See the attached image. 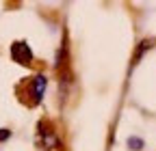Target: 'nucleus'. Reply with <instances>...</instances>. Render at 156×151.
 <instances>
[{
	"label": "nucleus",
	"instance_id": "obj_1",
	"mask_svg": "<svg viewBox=\"0 0 156 151\" xmlns=\"http://www.w3.org/2000/svg\"><path fill=\"white\" fill-rule=\"evenodd\" d=\"M46 86H48V80H46L44 73H37V76H33V78H28V82H26V95L30 97L28 99L30 106H37L39 102H41L44 93H46Z\"/></svg>",
	"mask_w": 156,
	"mask_h": 151
},
{
	"label": "nucleus",
	"instance_id": "obj_2",
	"mask_svg": "<svg viewBox=\"0 0 156 151\" xmlns=\"http://www.w3.org/2000/svg\"><path fill=\"white\" fill-rule=\"evenodd\" d=\"M11 59L15 63H20V65H26L28 67L33 63V50H30V45L26 41H15L11 45Z\"/></svg>",
	"mask_w": 156,
	"mask_h": 151
},
{
	"label": "nucleus",
	"instance_id": "obj_3",
	"mask_svg": "<svg viewBox=\"0 0 156 151\" xmlns=\"http://www.w3.org/2000/svg\"><path fill=\"white\" fill-rule=\"evenodd\" d=\"M39 140L46 149H54L58 145V138H56V132L52 127L46 129V123H39Z\"/></svg>",
	"mask_w": 156,
	"mask_h": 151
},
{
	"label": "nucleus",
	"instance_id": "obj_4",
	"mask_svg": "<svg viewBox=\"0 0 156 151\" xmlns=\"http://www.w3.org/2000/svg\"><path fill=\"white\" fill-rule=\"evenodd\" d=\"M128 147H130L132 151H141V149H143V140L136 138V136H130V138H128Z\"/></svg>",
	"mask_w": 156,
	"mask_h": 151
},
{
	"label": "nucleus",
	"instance_id": "obj_5",
	"mask_svg": "<svg viewBox=\"0 0 156 151\" xmlns=\"http://www.w3.org/2000/svg\"><path fill=\"white\" fill-rule=\"evenodd\" d=\"M9 136H11V132H9V129H0V140H7Z\"/></svg>",
	"mask_w": 156,
	"mask_h": 151
}]
</instances>
